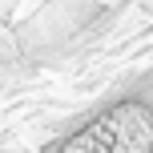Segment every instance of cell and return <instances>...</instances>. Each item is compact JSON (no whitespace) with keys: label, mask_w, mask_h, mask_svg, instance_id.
I'll return each instance as SVG.
<instances>
[{"label":"cell","mask_w":153,"mask_h":153,"mask_svg":"<svg viewBox=\"0 0 153 153\" xmlns=\"http://www.w3.org/2000/svg\"><path fill=\"white\" fill-rule=\"evenodd\" d=\"M48 153H153V105L117 101Z\"/></svg>","instance_id":"obj_1"}]
</instances>
